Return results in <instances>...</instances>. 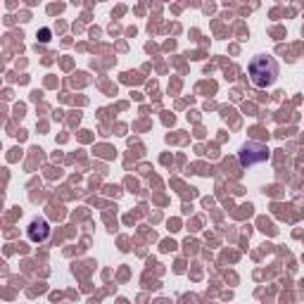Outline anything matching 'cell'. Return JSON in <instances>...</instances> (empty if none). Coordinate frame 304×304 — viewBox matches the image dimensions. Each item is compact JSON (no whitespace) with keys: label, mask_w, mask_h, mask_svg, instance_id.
Returning <instances> with one entry per match:
<instances>
[{"label":"cell","mask_w":304,"mask_h":304,"mask_svg":"<svg viewBox=\"0 0 304 304\" xmlns=\"http://www.w3.org/2000/svg\"><path fill=\"white\" fill-rule=\"evenodd\" d=\"M249 81L255 83L257 88H269L271 83L278 79V62L273 57L266 55H257L247 67Z\"/></svg>","instance_id":"cell-1"},{"label":"cell","mask_w":304,"mask_h":304,"mask_svg":"<svg viewBox=\"0 0 304 304\" xmlns=\"http://www.w3.org/2000/svg\"><path fill=\"white\" fill-rule=\"evenodd\" d=\"M271 157V152L266 145H259V143H245L240 147V164L242 166H255L262 164Z\"/></svg>","instance_id":"cell-2"},{"label":"cell","mask_w":304,"mask_h":304,"mask_svg":"<svg viewBox=\"0 0 304 304\" xmlns=\"http://www.w3.org/2000/svg\"><path fill=\"white\" fill-rule=\"evenodd\" d=\"M48 233H50V228L43 219H36V221H31V226H29V240H34V242H43L48 238Z\"/></svg>","instance_id":"cell-3"},{"label":"cell","mask_w":304,"mask_h":304,"mask_svg":"<svg viewBox=\"0 0 304 304\" xmlns=\"http://www.w3.org/2000/svg\"><path fill=\"white\" fill-rule=\"evenodd\" d=\"M38 41H41V43L50 41V29H41V31H38Z\"/></svg>","instance_id":"cell-4"}]
</instances>
